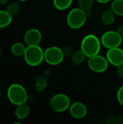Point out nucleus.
Wrapping results in <instances>:
<instances>
[{
	"label": "nucleus",
	"instance_id": "nucleus-1",
	"mask_svg": "<svg viewBox=\"0 0 123 124\" xmlns=\"http://www.w3.org/2000/svg\"><path fill=\"white\" fill-rule=\"evenodd\" d=\"M101 42L99 38L94 34L86 35L82 40L80 50L84 53L86 57H91L99 54Z\"/></svg>",
	"mask_w": 123,
	"mask_h": 124
},
{
	"label": "nucleus",
	"instance_id": "nucleus-2",
	"mask_svg": "<svg viewBox=\"0 0 123 124\" xmlns=\"http://www.w3.org/2000/svg\"><path fill=\"white\" fill-rule=\"evenodd\" d=\"M7 98L14 105H19L26 103L28 100V93L25 89L19 84H12L7 89Z\"/></svg>",
	"mask_w": 123,
	"mask_h": 124
},
{
	"label": "nucleus",
	"instance_id": "nucleus-3",
	"mask_svg": "<svg viewBox=\"0 0 123 124\" xmlns=\"http://www.w3.org/2000/svg\"><path fill=\"white\" fill-rule=\"evenodd\" d=\"M23 56L28 65L36 67L44 60V51L39 45H30L27 46Z\"/></svg>",
	"mask_w": 123,
	"mask_h": 124
},
{
	"label": "nucleus",
	"instance_id": "nucleus-4",
	"mask_svg": "<svg viewBox=\"0 0 123 124\" xmlns=\"http://www.w3.org/2000/svg\"><path fill=\"white\" fill-rule=\"evenodd\" d=\"M87 19L86 12L81 8H74L67 16V23L72 29H79L84 25Z\"/></svg>",
	"mask_w": 123,
	"mask_h": 124
},
{
	"label": "nucleus",
	"instance_id": "nucleus-5",
	"mask_svg": "<svg viewBox=\"0 0 123 124\" xmlns=\"http://www.w3.org/2000/svg\"><path fill=\"white\" fill-rule=\"evenodd\" d=\"M49 106L54 112H65L70 107V99L67 94H55L51 98Z\"/></svg>",
	"mask_w": 123,
	"mask_h": 124
},
{
	"label": "nucleus",
	"instance_id": "nucleus-6",
	"mask_svg": "<svg viewBox=\"0 0 123 124\" xmlns=\"http://www.w3.org/2000/svg\"><path fill=\"white\" fill-rule=\"evenodd\" d=\"M65 57L62 49L58 46H50L44 51V60L50 65H59Z\"/></svg>",
	"mask_w": 123,
	"mask_h": 124
},
{
	"label": "nucleus",
	"instance_id": "nucleus-7",
	"mask_svg": "<svg viewBox=\"0 0 123 124\" xmlns=\"http://www.w3.org/2000/svg\"><path fill=\"white\" fill-rule=\"evenodd\" d=\"M101 42L107 49L119 47L123 43V36L117 31H109L101 36Z\"/></svg>",
	"mask_w": 123,
	"mask_h": 124
},
{
	"label": "nucleus",
	"instance_id": "nucleus-8",
	"mask_svg": "<svg viewBox=\"0 0 123 124\" xmlns=\"http://www.w3.org/2000/svg\"><path fill=\"white\" fill-rule=\"evenodd\" d=\"M88 65L93 72L100 73L105 72L107 70L109 62L107 57L98 54L88 58Z\"/></svg>",
	"mask_w": 123,
	"mask_h": 124
},
{
	"label": "nucleus",
	"instance_id": "nucleus-9",
	"mask_svg": "<svg viewBox=\"0 0 123 124\" xmlns=\"http://www.w3.org/2000/svg\"><path fill=\"white\" fill-rule=\"evenodd\" d=\"M109 63L114 66L123 64V49L119 47L108 49L106 56Z\"/></svg>",
	"mask_w": 123,
	"mask_h": 124
},
{
	"label": "nucleus",
	"instance_id": "nucleus-10",
	"mask_svg": "<svg viewBox=\"0 0 123 124\" xmlns=\"http://www.w3.org/2000/svg\"><path fill=\"white\" fill-rule=\"evenodd\" d=\"M42 39L41 31L36 28H30L26 31L24 36V41L28 45H38Z\"/></svg>",
	"mask_w": 123,
	"mask_h": 124
},
{
	"label": "nucleus",
	"instance_id": "nucleus-11",
	"mask_svg": "<svg viewBox=\"0 0 123 124\" xmlns=\"http://www.w3.org/2000/svg\"><path fill=\"white\" fill-rule=\"evenodd\" d=\"M69 110L72 117L75 119H82L87 114L86 106L80 102H75L70 105Z\"/></svg>",
	"mask_w": 123,
	"mask_h": 124
},
{
	"label": "nucleus",
	"instance_id": "nucleus-12",
	"mask_svg": "<svg viewBox=\"0 0 123 124\" xmlns=\"http://www.w3.org/2000/svg\"><path fill=\"white\" fill-rule=\"evenodd\" d=\"M30 108L26 103H23L19 105H17L15 110H14V114L15 116L20 120H23L26 118L29 114H30Z\"/></svg>",
	"mask_w": 123,
	"mask_h": 124
},
{
	"label": "nucleus",
	"instance_id": "nucleus-13",
	"mask_svg": "<svg viewBox=\"0 0 123 124\" xmlns=\"http://www.w3.org/2000/svg\"><path fill=\"white\" fill-rule=\"evenodd\" d=\"M116 15L112 8L105 9L101 15V21L106 25H112L115 20Z\"/></svg>",
	"mask_w": 123,
	"mask_h": 124
},
{
	"label": "nucleus",
	"instance_id": "nucleus-14",
	"mask_svg": "<svg viewBox=\"0 0 123 124\" xmlns=\"http://www.w3.org/2000/svg\"><path fill=\"white\" fill-rule=\"evenodd\" d=\"M12 17L7 9L0 10V28H4L9 26L12 21Z\"/></svg>",
	"mask_w": 123,
	"mask_h": 124
},
{
	"label": "nucleus",
	"instance_id": "nucleus-15",
	"mask_svg": "<svg viewBox=\"0 0 123 124\" xmlns=\"http://www.w3.org/2000/svg\"><path fill=\"white\" fill-rule=\"evenodd\" d=\"M26 49V46L20 42H16L11 46V52L14 56L20 57L23 56Z\"/></svg>",
	"mask_w": 123,
	"mask_h": 124
},
{
	"label": "nucleus",
	"instance_id": "nucleus-16",
	"mask_svg": "<svg viewBox=\"0 0 123 124\" xmlns=\"http://www.w3.org/2000/svg\"><path fill=\"white\" fill-rule=\"evenodd\" d=\"M86 58V56L84 54V53L81 50H79L73 52L71 56V61L74 65H79L85 61Z\"/></svg>",
	"mask_w": 123,
	"mask_h": 124
},
{
	"label": "nucleus",
	"instance_id": "nucleus-17",
	"mask_svg": "<svg viewBox=\"0 0 123 124\" xmlns=\"http://www.w3.org/2000/svg\"><path fill=\"white\" fill-rule=\"evenodd\" d=\"M73 0H53V4L55 8L58 10H65L68 9Z\"/></svg>",
	"mask_w": 123,
	"mask_h": 124
},
{
	"label": "nucleus",
	"instance_id": "nucleus-18",
	"mask_svg": "<svg viewBox=\"0 0 123 124\" xmlns=\"http://www.w3.org/2000/svg\"><path fill=\"white\" fill-rule=\"evenodd\" d=\"M111 8L116 15L123 17V0H114Z\"/></svg>",
	"mask_w": 123,
	"mask_h": 124
},
{
	"label": "nucleus",
	"instance_id": "nucleus-19",
	"mask_svg": "<svg viewBox=\"0 0 123 124\" xmlns=\"http://www.w3.org/2000/svg\"><path fill=\"white\" fill-rule=\"evenodd\" d=\"M21 9V5L17 1H13L11 2L7 7V11L12 15L14 16L19 13Z\"/></svg>",
	"mask_w": 123,
	"mask_h": 124
},
{
	"label": "nucleus",
	"instance_id": "nucleus-20",
	"mask_svg": "<svg viewBox=\"0 0 123 124\" xmlns=\"http://www.w3.org/2000/svg\"><path fill=\"white\" fill-rule=\"evenodd\" d=\"M93 4H94V0H78L79 7L86 12L91 9Z\"/></svg>",
	"mask_w": 123,
	"mask_h": 124
},
{
	"label": "nucleus",
	"instance_id": "nucleus-21",
	"mask_svg": "<svg viewBox=\"0 0 123 124\" xmlns=\"http://www.w3.org/2000/svg\"><path fill=\"white\" fill-rule=\"evenodd\" d=\"M117 98L119 103L123 107V86L118 89L117 93Z\"/></svg>",
	"mask_w": 123,
	"mask_h": 124
},
{
	"label": "nucleus",
	"instance_id": "nucleus-22",
	"mask_svg": "<svg viewBox=\"0 0 123 124\" xmlns=\"http://www.w3.org/2000/svg\"><path fill=\"white\" fill-rule=\"evenodd\" d=\"M62 51H63L65 57H71L72 54H73L72 49L71 47H70V46H66V47L63 48Z\"/></svg>",
	"mask_w": 123,
	"mask_h": 124
},
{
	"label": "nucleus",
	"instance_id": "nucleus-23",
	"mask_svg": "<svg viewBox=\"0 0 123 124\" xmlns=\"http://www.w3.org/2000/svg\"><path fill=\"white\" fill-rule=\"evenodd\" d=\"M116 71H117V75H118L120 77L123 78V64L117 66V70H116Z\"/></svg>",
	"mask_w": 123,
	"mask_h": 124
},
{
	"label": "nucleus",
	"instance_id": "nucleus-24",
	"mask_svg": "<svg viewBox=\"0 0 123 124\" xmlns=\"http://www.w3.org/2000/svg\"><path fill=\"white\" fill-rule=\"evenodd\" d=\"M117 31L122 36H123V25L119 26V27L117 28Z\"/></svg>",
	"mask_w": 123,
	"mask_h": 124
},
{
	"label": "nucleus",
	"instance_id": "nucleus-25",
	"mask_svg": "<svg viewBox=\"0 0 123 124\" xmlns=\"http://www.w3.org/2000/svg\"><path fill=\"white\" fill-rule=\"evenodd\" d=\"M97 2L101 3V4H107L110 1V0H96Z\"/></svg>",
	"mask_w": 123,
	"mask_h": 124
},
{
	"label": "nucleus",
	"instance_id": "nucleus-26",
	"mask_svg": "<svg viewBox=\"0 0 123 124\" xmlns=\"http://www.w3.org/2000/svg\"><path fill=\"white\" fill-rule=\"evenodd\" d=\"M9 0H0V4H7Z\"/></svg>",
	"mask_w": 123,
	"mask_h": 124
},
{
	"label": "nucleus",
	"instance_id": "nucleus-27",
	"mask_svg": "<svg viewBox=\"0 0 123 124\" xmlns=\"http://www.w3.org/2000/svg\"><path fill=\"white\" fill-rule=\"evenodd\" d=\"M18 1H27V0H18Z\"/></svg>",
	"mask_w": 123,
	"mask_h": 124
},
{
	"label": "nucleus",
	"instance_id": "nucleus-28",
	"mask_svg": "<svg viewBox=\"0 0 123 124\" xmlns=\"http://www.w3.org/2000/svg\"><path fill=\"white\" fill-rule=\"evenodd\" d=\"M0 97H1V92H0Z\"/></svg>",
	"mask_w": 123,
	"mask_h": 124
},
{
	"label": "nucleus",
	"instance_id": "nucleus-29",
	"mask_svg": "<svg viewBox=\"0 0 123 124\" xmlns=\"http://www.w3.org/2000/svg\"><path fill=\"white\" fill-rule=\"evenodd\" d=\"M0 49H1V46H0Z\"/></svg>",
	"mask_w": 123,
	"mask_h": 124
}]
</instances>
